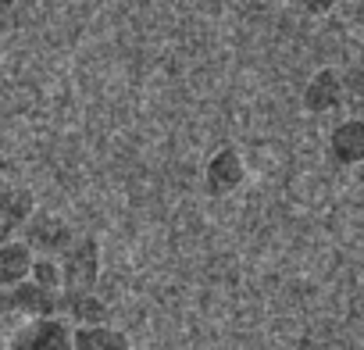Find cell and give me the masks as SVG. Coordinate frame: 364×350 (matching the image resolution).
Instances as JSON below:
<instances>
[{
    "label": "cell",
    "instance_id": "1",
    "mask_svg": "<svg viewBox=\"0 0 364 350\" xmlns=\"http://www.w3.org/2000/svg\"><path fill=\"white\" fill-rule=\"evenodd\" d=\"M58 272H61V297L93 293L97 282H100V243H97V236H75L58 254Z\"/></svg>",
    "mask_w": 364,
    "mask_h": 350
},
{
    "label": "cell",
    "instance_id": "2",
    "mask_svg": "<svg viewBox=\"0 0 364 350\" xmlns=\"http://www.w3.org/2000/svg\"><path fill=\"white\" fill-rule=\"evenodd\" d=\"M22 243L36 254V258H58L72 240H75V233H72V226L65 222V218H58V215H47V211H33L29 215V222L22 226Z\"/></svg>",
    "mask_w": 364,
    "mask_h": 350
},
{
    "label": "cell",
    "instance_id": "3",
    "mask_svg": "<svg viewBox=\"0 0 364 350\" xmlns=\"http://www.w3.org/2000/svg\"><path fill=\"white\" fill-rule=\"evenodd\" d=\"M4 350H72V325L54 314V318H29Z\"/></svg>",
    "mask_w": 364,
    "mask_h": 350
},
{
    "label": "cell",
    "instance_id": "4",
    "mask_svg": "<svg viewBox=\"0 0 364 350\" xmlns=\"http://www.w3.org/2000/svg\"><path fill=\"white\" fill-rule=\"evenodd\" d=\"M247 183V161L236 147H218L204 164V186L211 197H229Z\"/></svg>",
    "mask_w": 364,
    "mask_h": 350
},
{
    "label": "cell",
    "instance_id": "5",
    "mask_svg": "<svg viewBox=\"0 0 364 350\" xmlns=\"http://www.w3.org/2000/svg\"><path fill=\"white\" fill-rule=\"evenodd\" d=\"M36 211V193L26 186H0V243L22 233L29 215Z\"/></svg>",
    "mask_w": 364,
    "mask_h": 350
},
{
    "label": "cell",
    "instance_id": "6",
    "mask_svg": "<svg viewBox=\"0 0 364 350\" xmlns=\"http://www.w3.org/2000/svg\"><path fill=\"white\" fill-rule=\"evenodd\" d=\"M343 97H346V83H343V75H339L336 68H318V72L307 79V86H304V107H307L311 115H328V111H336V107L343 104Z\"/></svg>",
    "mask_w": 364,
    "mask_h": 350
},
{
    "label": "cell",
    "instance_id": "7",
    "mask_svg": "<svg viewBox=\"0 0 364 350\" xmlns=\"http://www.w3.org/2000/svg\"><path fill=\"white\" fill-rule=\"evenodd\" d=\"M328 154L336 164H357L364 157V122L360 118H346L332 129L328 136Z\"/></svg>",
    "mask_w": 364,
    "mask_h": 350
},
{
    "label": "cell",
    "instance_id": "8",
    "mask_svg": "<svg viewBox=\"0 0 364 350\" xmlns=\"http://www.w3.org/2000/svg\"><path fill=\"white\" fill-rule=\"evenodd\" d=\"M61 318L72 329H79V325H107L111 307H107V300L97 297V290L93 293H75V297H61Z\"/></svg>",
    "mask_w": 364,
    "mask_h": 350
},
{
    "label": "cell",
    "instance_id": "9",
    "mask_svg": "<svg viewBox=\"0 0 364 350\" xmlns=\"http://www.w3.org/2000/svg\"><path fill=\"white\" fill-rule=\"evenodd\" d=\"M33 258H36V254H33L22 240H8V243H0V286H15V282L29 279Z\"/></svg>",
    "mask_w": 364,
    "mask_h": 350
},
{
    "label": "cell",
    "instance_id": "10",
    "mask_svg": "<svg viewBox=\"0 0 364 350\" xmlns=\"http://www.w3.org/2000/svg\"><path fill=\"white\" fill-rule=\"evenodd\" d=\"M72 350H132L125 332L111 325H79L72 329Z\"/></svg>",
    "mask_w": 364,
    "mask_h": 350
},
{
    "label": "cell",
    "instance_id": "11",
    "mask_svg": "<svg viewBox=\"0 0 364 350\" xmlns=\"http://www.w3.org/2000/svg\"><path fill=\"white\" fill-rule=\"evenodd\" d=\"M29 282H36V286H43V290H54V293H61V272H58V258H33Z\"/></svg>",
    "mask_w": 364,
    "mask_h": 350
},
{
    "label": "cell",
    "instance_id": "12",
    "mask_svg": "<svg viewBox=\"0 0 364 350\" xmlns=\"http://www.w3.org/2000/svg\"><path fill=\"white\" fill-rule=\"evenodd\" d=\"M336 4H339V0H300V8H304L307 15H314V18L332 15V11H336Z\"/></svg>",
    "mask_w": 364,
    "mask_h": 350
},
{
    "label": "cell",
    "instance_id": "13",
    "mask_svg": "<svg viewBox=\"0 0 364 350\" xmlns=\"http://www.w3.org/2000/svg\"><path fill=\"white\" fill-rule=\"evenodd\" d=\"M15 4H18V0H0V15H8Z\"/></svg>",
    "mask_w": 364,
    "mask_h": 350
},
{
    "label": "cell",
    "instance_id": "14",
    "mask_svg": "<svg viewBox=\"0 0 364 350\" xmlns=\"http://www.w3.org/2000/svg\"><path fill=\"white\" fill-rule=\"evenodd\" d=\"M4 175H8V161H4V154H0V186H4Z\"/></svg>",
    "mask_w": 364,
    "mask_h": 350
},
{
    "label": "cell",
    "instance_id": "15",
    "mask_svg": "<svg viewBox=\"0 0 364 350\" xmlns=\"http://www.w3.org/2000/svg\"><path fill=\"white\" fill-rule=\"evenodd\" d=\"M4 346H8V339H4V336H0V350H4Z\"/></svg>",
    "mask_w": 364,
    "mask_h": 350
}]
</instances>
